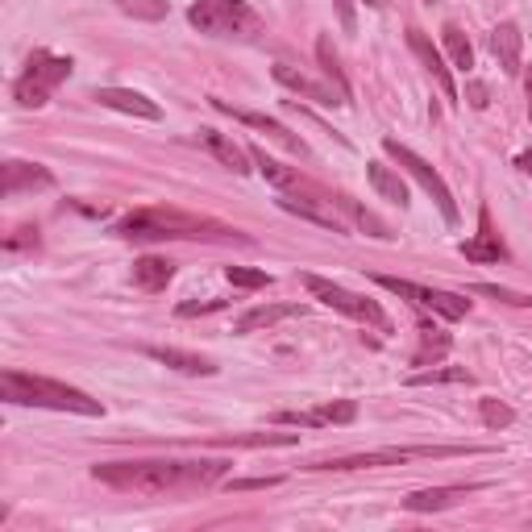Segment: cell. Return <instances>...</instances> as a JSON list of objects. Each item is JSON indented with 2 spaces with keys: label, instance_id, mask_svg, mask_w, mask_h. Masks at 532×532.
<instances>
[{
  "label": "cell",
  "instance_id": "6da1fadb",
  "mask_svg": "<svg viewBox=\"0 0 532 532\" xmlns=\"http://www.w3.org/2000/svg\"><path fill=\"white\" fill-rule=\"evenodd\" d=\"M229 462H104L92 466V478L117 491L133 495H179V491H204L221 483Z\"/></svg>",
  "mask_w": 532,
  "mask_h": 532
},
{
  "label": "cell",
  "instance_id": "7a4b0ae2",
  "mask_svg": "<svg viewBox=\"0 0 532 532\" xmlns=\"http://www.w3.org/2000/svg\"><path fill=\"white\" fill-rule=\"evenodd\" d=\"M113 233L125 241H246V233L221 225L212 217L179 212V208H138L113 225Z\"/></svg>",
  "mask_w": 532,
  "mask_h": 532
},
{
  "label": "cell",
  "instance_id": "3957f363",
  "mask_svg": "<svg viewBox=\"0 0 532 532\" xmlns=\"http://www.w3.org/2000/svg\"><path fill=\"white\" fill-rule=\"evenodd\" d=\"M0 399L5 404H21V408H54V412H75V416H104V404L92 399L88 391L67 387L46 375H21V370H5L0 375Z\"/></svg>",
  "mask_w": 532,
  "mask_h": 532
},
{
  "label": "cell",
  "instance_id": "277c9868",
  "mask_svg": "<svg viewBox=\"0 0 532 532\" xmlns=\"http://www.w3.org/2000/svg\"><path fill=\"white\" fill-rule=\"evenodd\" d=\"M188 21L208 38L254 42L262 34V17L250 9L246 0H196L188 9Z\"/></svg>",
  "mask_w": 532,
  "mask_h": 532
},
{
  "label": "cell",
  "instance_id": "5b68a950",
  "mask_svg": "<svg viewBox=\"0 0 532 532\" xmlns=\"http://www.w3.org/2000/svg\"><path fill=\"white\" fill-rule=\"evenodd\" d=\"M71 75V59H59L50 50H34L30 63H25V75L13 84V96H17L21 109H42L50 100V88L63 84Z\"/></svg>",
  "mask_w": 532,
  "mask_h": 532
},
{
  "label": "cell",
  "instance_id": "8992f818",
  "mask_svg": "<svg viewBox=\"0 0 532 532\" xmlns=\"http://www.w3.org/2000/svg\"><path fill=\"white\" fill-rule=\"evenodd\" d=\"M304 287L312 291V300H320V304L333 308V312L354 316V320H362V325H375L379 333H391V320H387V312L375 304V300L354 296V291H345V287L329 283V279H320V275H304Z\"/></svg>",
  "mask_w": 532,
  "mask_h": 532
},
{
  "label": "cell",
  "instance_id": "52a82bcc",
  "mask_svg": "<svg viewBox=\"0 0 532 532\" xmlns=\"http://www.w3.org/2000/svg\"><path fill=\"white\" fill-rule=\"evenodd\" d=\"M383 150H387V154L395 158V163H399V167L408 171V175L416 179V183H420L424 192H429V196H433V204L441 208V217L449 221V225H458V204H454V196H449V188H445V179L437 175V171L429 167V163H424L420 154H412V150H408L404 142H395V138H383Z\"/></svg>",
  "mask_w": 532,
  "mask_h": 532
},
{
  "label": "cell",
  "instance_id": "ba28073f",
  "mask_svg": "<svg viewBox=\"0 0 532 532\" xmlns=\"http://www.w3.org/2000/svg\"><path fill=\"white\" fill-rule=\"evenodd\" d=\"M375 283L387 287V291H395V296L412 300V304H420V308H433V312L445 316V320H462V316L470 312V300L454 296V291H433V287L408 283V279H395V275H375Z\"/></svg>",
  "mask_w": 532,
  "mask_h": 532
},
{
  "label": "cell",
  "instance_id": "9c48e42d",
  "mask_svg": "<svg viewBox=\"0 0 532 532\" xmlns=\"http://www.w3.org/2000/svg\"><path fill=\"white\" fill-rule=\"evenodd\" d=\"M212 109H217V113H229L233 121H241V125H250V129H258V133H266V138H271V142H279V146H287L291 154H308V146H304V142H300V138H296V133H291L287 125H279L275 117H262V113L233 109L229 100H217V96H212Z\"/></svg>",
  "mask_w": 532,
  "mask_h": 532
},
{
  "label": "cell",
  "instance_id": "30bf717a",
  "mask_svg": "<svg viewBox=\"0 0 532 532\" xmlns=\"http://www.w3.org/2000/svg\"><path fill=\"white\" fill-rule=\"evenodd\" d=\"M408 46H412V54L416 59H420V67L429 71V75L437 79V84H441V92L449 100H458V84H454V75H449V67H445V59H441V50L433 46V42H429V34L424 30H408Z\"/></svg>",
  "mask_w": 532,
  "mask_h": 532
},
{
  "label": "cell",
  "instance_id": "8fae6325",
  "mask_svg": "<svg viewBox=\"0 0 532 532\" xmlns=\"http://www.w3.org/2000/svg\"><path fill=\"white\" fill-rule=\"evenodd\" d=\"M92 100H100L104 109L129 113V117H142V121H158V117H163V109H158L154 100L142 96V92H133V88H96V92H92Z\"/></svg>",
  "mask_w": 532,
  "mask_h": 532
},
{
  "label": "cell",
  "instance_id": "7c38bea8",
  "mask_svg": "<svg viewBox=\"0 0 532 532\" xmlns=\"http://www.w3.org/2000/svg\"><path fill=\"white\" fill-rule=\"evenodd\" d=\"M50 183H54V175H50L46 167H38V163H17V158H9V163H5V175H0V192H5V196L50 188Z\"/></svg>",
  "mask_w": 532,
  "mask_h": 532
},
{
  "label": "cell",
  "instance_id": "4fadbf2b",
  "mask_svg": "<svg viewBox=\"0 0 532 532\" xmlns=\"http://www.w3.org/2000/svg\"><path fill=\"white\" fill-rule=\"evenodd\" d=\"M196 142H200V146H204L212 158H217V163H225V167L233 171V175H246V171H250V163H254V158H250V150H241L233 138L217 133V129H200V133H196Z\"/></svg>",
  "mask_w": 532,
  "mask_h": 532
},
{
  "label": "cell",
  "instance_id": "5bb4252c",
  "mask_svg": "<svg viewBox=\"0 0 532 532\" xmlns=\"http://www.w3.org/2000/svg\"><path fill=\"white\" fill-rule=\"evenodd\" d=\"M275 79L283 84V88H291V92H304L308 100H316V104H325V109H333V104H345V100H341V92H337L333 84H316V79H308L304 71L287 67V63H279V67H275Z\"/></svg>",
  "mask_w": 532,
  "mask_h": 532
},
{
  "label": "cell",
  "instance_id": "9a60e30c",
  "mask_svg": "<svg viewBox=\"0 0 532 532\" xmlns=\"http://www.w3.org/2000/svg\"><path fill=\"white\" fill-rule=\"evenodd\" d=\"M462 258H470V262H503L507 258V250H503L499 233L491 229V212H478V237L474 241H462Z\"/></svg>",
  "mask_w": 532,
  "mask_h": 532
},
{
  "label": "cell",
  "instance_id": "2e32d148",
  "mask_svg": "<svg viewBox=\"0 0 532 532\" xmlns=\"http://www.w3.org/2000/svg\"><path fill=\"white\" fill-rule=\"evenodd\" d=\"M279 208H283V212H296V217H304V221H312V225H325V229H333V233H345V225H341V217H337L333 212V200H320V204H316V200H300V196H279Z\"/></svg>",
  "mask_w": 532,
  "mask_h": 532
},
{
  "label": "cell",
  "instance_id": "e0dca14e",
  "mask_svg": "<svg viewBox=\"0 0 532 532\" xmlns=\"http://www.w3.org/2000/svg\"><path fill=\"white\" fill-rule=\"evenodd\" d=\"M146 358L171 366L179 375H217V362H208V358H200V354H188V350H175V345H150Z\"/></svg>",
  "mask_w": 532,
  "mask_h": 532
},
{
  "label": "cell",
  "instance_id": "ac0fdd59",
  "mask_svg": "<svg viewBox=\"0 0 532 532\" xmlns=\"http://www.w3.org/2000/svg\"><path fill=\"white\" fill-rule=\"evenodd\" d=\"M470 491H478V483H466V487H429V491H412L404 499L408 512H441V507H454L458 499H466Z\"/></svg>",
  "mask_w": 532,
  "mask_h": 532
},
{
  "label": "cell",
  "instance_id": "d6986e66",
  "mask_svg": "<svg viewBox=\"0 0 532 532\" xmlns=\"http://www.w3.org/2000/svg\"><path fill=\"white\" fill-rule=\"evenodd\" d=\"M520 46H524V34L516 30L512 21H503V25L491 30V50L507 75H520Z\"/></svg>",
  "mask_w": 532,
  "mask_h": 532
},
{
  "label": "cell",
  "instance_id": "ffe728a7",
  "mask_svg": "<svg viewBox=\"0 0 532 532\" xmlns=\"http://www.w3.org/2000/svg\"><path fill=\"white\" fill-rule=\"evenodd\" d=\"M291 316H304L300 304H262V308H250L241 320H237V333H258V329H271L279 320H291Z\"/></svg>",
  "mask_w": 532,
  "mask_h": 532
},
{
  "label": "cell",
  "instance_id": "44dd1931",
  "mask_svg": "<svg viewBox=\"0 0 532 532\" xmlns=\"http://www.w3.org/2000/svg\"><path fill=\"white\" fill-rule=\"evenodd\" d=\"M171 275H175V262H167V258H158V254H146L133 262V283L142 291H163L171 283Z\"/></svg>",
  "mask_w": 532,
  "mask_h": 532
},
{
  "label": "cell",
  "instance_id": "7402d4cb",
  "mask_svg": "<svg viewBox=\"0 0 532 532\" xmlns=\"http://www.w3.org/2000/svg\"><path fill=\"white\" fill-rule=\"evenodd\" d=\"M366 175H370V188H375L383 200H391V204H399V208L408 204V183L395 175L391 167H383V163H366Z\"/></svg>",
  "mask_w": 532,
  "mask_h": 532
},
{
  "label": "cell",
  "instance_id": "603a6c76",
  "mask_svg": "<svg viewBox=\"0 0 532 532\" xmlns=\"http://www.w3.org/2000/svg\"><path fill=\"white\" fill-rule=\"evenodd\" d=\"M250 158H254V167H258V175L266 179V183H275L279 192H291V188H304V179L296 175V171H287V167H279L275 158H266V150H258V146H250Z\"/></svg>",
  "mask_w": 532,
  "mask_h": 532
},
{
  "label": "cell",
  "instance_id": "cb8c5ba5",
  "mask_svg": "<svg viewBox=\"0 0 532 532\" xmlns=\"http://www.w3.org/2000/svg\"><path fill=\"white\" fill-rule=\"evenodd\" d=\"M316 59H320V67H325V75H329V84H333L337 92H341V100L350 104V79H345V71H341V59H337V50H333V42H329V34L320 42H316Z\"/></svg>",
  "mask_w": 532,
  "mask_h": 532
},
{
  "label": "cell",
  "instance_id": "d4e9b609",
  "mask_svg": "<svg viewBox=\"0 0 532 532\" xmlns=\"http://www.w3.org/2000/svg\"><path fill=\"white\" fill-rule=\"evenodd\" d=\"M470 370L466 366H433V370H416L408 383L412 387H437V383H470Z\"/></svg>",
  "mask_w": 532,
  "mask_h": 532
},
{
  "label": "cell",
  "instance_id": "484cf974",
  "mask_svg": "<svg viewBox=\"0 0 532 532\" xmlns=\"http://www.w3.org/2000/svg\"><path fill=\"white\" fill-rule=\"evenodd\" d=\"M329 200H333L337 208H345V212H350V217H354L358 225H362V229H366V233H370V237H383V241H387V237H391V229H387L383 221L375 217V212H366V208L358 204V200H350V196H329Z\"/></svg>",
  "mask_w": 532,
  "mask_h": 532
},
{
  "label": "cell",
  "instance_id": "4316f807",
  "mask_svg": "<svg viewBox=\"0 0 532 532\" xmlns=\"http://www.w3.org/2000/svg\"><path fill=\"white\" fill-rule=\"evenodd\" d=\"M441 38H445V50H449V63H454L458 71H470L474 67V50H470V42H466V34L458 30V25H445Z\"/></svg>",
  "mask_w": 532,
  "mask_h": 532
},
{
  "label": "cell",
  "instance_id": "83f0119b",
  "mask_svg": "<svg viewBox=\"0 0 532 532\" xmlns=\"http://www.w3.org/2000/svg\"><path fill=\"white\" fill-rule=\"evenodd\" d=\"M449 354V333H441V329H424L420 333V350H416L412 362L416 366H429V358H441Z\"/></svg>",
  "mask_w": 532,
  "mask_h": 532
},
{
  "label": "cell",
  "instance_id": "f1b7e54d",
  "mask_svg": "<svg viewBox=\"0 0 532 532\" xmlns=\"http://www.w3.org/2000/svg\"><path fill=\"white\" fill-rule=\"evenodd\" d=\"M478 416H483L487 429H507V424L516 420V412L503 399H495V395H487V399H478Z\"/></svg>",
  "mask_w": 532,
  "mask_h": 532
},
{
  "label": "cell",
  "instance_id": "f546056e",
  "mask_svg": "<svg viewBox=\"0 0 532 532\" xmlns=\"http://www.w3.org/2000/svg\"><path fill=\"white\" fill-rule=\"evenodd\" d=\"M312 412L320 424H350L358 416V404L354 399H333V404H320V408H312Z\"/></svg>",
  "mask_w": 532,
  "mask_h": 532
},
{
  "label": "cell",
  "instance_id": "4dcf8cb0",
  "mask_svg": "<svg viewBox=\"0 0 532 532\" xmlns=\"http://www.w3.org/2000/svg\"><path fill=\"white\" fill-rule=\"evenodd\" d=\"M121 9L142 21H163L167 17V0H121Z\"/></svg>",
  "mask_w": 532,
  "mask_h": 532
},
{
  "label": "cell",
  "instance_id": "1f68e13d",
  "mask_svg": "<svg viewBox=\"0 0 532 532\" xmlns=\"http://www.w3.org/2000/svg\"><path fill=\"white\" fill-rule=\"evenodd\" d=\"M474 291H478V296H491V300H503V304H516V308H528L532 304V296L512 291V287H499V283H474Z\"/></svg>",
  "mask_w": 532,
  "mask_h": 532
},
{
  "label": "cell",
  "instance_id": "d6a6232c",
  "mask_svg": "<svg viewBox=\"0 0 532 532\" xmlns=\"http://www.w3.org/2000/svg\"><path fill=\"white\" fill-rule=\"evenodd\" d=\"M225 275H229V283H233V287H246V291H258V287L271 283V275H266V271H250V266H229Z\"/></svg>",
  "mask_w": 532,
  "mask_h": 532
},
{
  "label": "cell",
  "instance_id": "836d02e7",
  "mask_svg": "<svg viewBox=\"0 0 532 532\" xmlns=\"http://www.w3.org/2000/svg\"><path fill=\"white\" fill-rule=\"evenodd\" d=\"M271 487H279V474H266V478H233L229 491H271Z\"/></svg>",
  "mask_w": 532,
  "mask_h": 532
},
{
  "label": "cell",
  "instance_id": "e575fe53",
  "mask_svg": "<svg viewBox=\"0 0 532 532\" xmlns=\"http://www.w3.org/2000/svg\"><path fill=\"white\" fill-rule=\"evenodd\" d=\"M221 308H225V300H188V304H179V316H208Z\"/></svg>",
  "mask_w": 532,
  "mask_h": 532
},
{
  "label": "cell",
  "instance_id": "d590c367",
  "mask_svg": "<svg viewBox=\"0 0 532 532\" xmlns=\"http://www.w3.org/2000/svg\"><path fill=\"white\" fill-rule=\"evenodd\" d=\"M275 420L279 424H296V429H316V424H320L316 420V412H279Z\"/></svg>",
  "mask_w": 532,
  "mask_h": 532
},
{
  "label": "cell",
  "instance_id": "8d00e7d4",
  "mask_svg": "<svg viewBox=\"0 0 532 532\" xmlns=\"http://www.w3.org/2000/svg\"><path fill=\"white\" fill-rule=\"evenodd\" d=\"M5 246H9V250H21V246H34V250H38V229H17V233H13Z\"/></svg>",
  "mask_w": 532,
  "mask_h": 532
},
{
  "label": "cell",
  "instance_id": "74e56055",
  "mask_svg": "<svg viewBox=\"0 0 532 532\" xmlns=\"http://www.w3.org/2000/svg\"><path fill=\"white\" fill-rule=\"evenodd\" d=\"M333 5H337V17H341L345 30H354V25H358V17H354V0H333Z\"/></svg>",
  "mask_w": 532,
  "mask_h": 532
},
{
  "label": "cell",
  "instance_id": "f35d334b",
  "mask_svg": "<svg viewBox=\"0 0 532 532\" xmlns=\"http://www.w3.org/2000/svg\"><path fill=\"white\" fill-rule=\"evenodd\" d=\"M466 96H470L474 109H487V104H491V100H487V84H478V79L470 84V92H466Z\"/></svg>",
  "mask_w": 532,
  "mask_h": 532
},
{
  "label": "cell",
  "instance_id": "ab89813d",
  "mask_svg": "<svg viewBox=\"0 0 532 532\" xmlns=\"http://www.w3.org/2000/svg\"><path fill=\"white\" fill-rule=\"evenodd\" d=\"M524 92H528V121H532V67L524 71Z\"/></svg>",
  "mask_w": 532,
  "mask_h": 532
},
{
  "label": "cell",
  "instance_id": "60d3db41",
  "mask_svg": "<svg viewBox=\"0 0 532 532\" xmlns=\"http://www.w3.org/2000/svg\"><path fill=\"white\" fill-rule=\"evenodd\" d=\"M516 167H520L524 175H532V154H520V158H516Z\"/></svg>",
  "mask_w": 532,
  "mask_h": 532
},
{
  "label": "cell",
  "instance_id": "b9f144b4",
  "mask_svg": "<svg viewBox=\"0 0 532 532\" xmlns=\"http://www.w3.org/2000/svg\"><path fill=\"white\" fill-rule=\"evenodd\" d=\"M366 5H370V9H387V0H366Z\"/></svg>",
  "mask_w": 532,
  "mask_h": 532
},
{
  "label": "cell",
  "instance_id": "7bdbcfd3",
  "mask_svg": "<svg viewBox=\"0 0 532 532\" xmlns=\"http://www.w3.org/2000/svg\"><path fill=\"white\" fill-rule=\"evenodd\" d=\"M424 5H433V0H424Z\"/></svg>",
  "mask_w": 532,
  "mask_h": 532
}]
</instances>
